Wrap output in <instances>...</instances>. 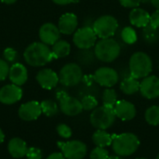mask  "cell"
Segmentation results:
<instances>
[{"label":"cell","mask_w":159,"mask_h":159,"mask_svg":"<svg viewBox=\"0 0 159 159\" xmlns=\"http://www.w3.org/2000/svg\"><path fill=\"white\" fill-rule=\"evenodd\" d=\"M23 58L27 64L33 67H40L54 60L49 47L42 42L30 44L23 52Z\"/></svg>","instance_id":"1"},{"label":"cell","mask_w":159,"mask_h":159,"mask_svg":"<svg viewBox=\"0 0 159 159\" xmlns=\"http://www.w3.org/2000/svg\"><path fill=\"white\" fill-rule=\"evenodd\" d=\"M59 148L66 159H83L88 152L87 145L81 141H70L66 143L58 142Z\"/></svg>","instance_id":"9"},{"label":"cell","mask_w":159,"mask_h":159,"mask_svg":"<svg viewBox=\"0 0 159 159\" xmlns=\"http://www.w3.org/2000/svg\"><path fill=\"white\" fill-rule=\"evenodd\" d=\"M7 150L12 157L21 158L26 156L28 147L26 143L20 138H13L8 142Z\"/></svg>","instance_id":"21"},{"label":"cell","mask_w":159,"mask_h":159,"mask_svg":"<svg viewBox=\"0 0 159 159\" xmlns=\"http://www.w3.org/2000/svg\"><path fill=\"white\" fill-rule=\"evenodd\" d=\"M8 77L12 84L17 86H22L27 82L28 79L27 68L21 63H14L9 68Z\"/></svg>","instance_id":"19"},{"label":"cell","mask_w":159,"mask_h":159,"mask_svg":"<svg viewBox=\"0 0 159 159\" xmlns=\"http://www.w3.org/2000/svg\"><path fill=\"white\" fill-rule=\"evenodd\" d=\"M57 132L58 134L63 139H69L72 136V129L69 126L65 124H60L57 126Z\"/></svg>","instance_id":"33"},{"label":"cell","mask_w":159,"mask_h":159,"mask_svg":"<svg viewBox=\"0 0 159 159\" xmlns=\"http://www.w3.org/2000/svg\"><path fill=\"white\" fill-rule=\"evenodd\" d=\"M22 97V89L20 86L9 84L0 89V102L11 105L18 102Z\"/></svg>","instance_id":"13"},{"label":"cell","mask_w":159,"mask_h":159,"mask_svg":"<svg viewBox=\"0 0 159 159\" xmlns=\"http://www.w3.org/2000/svg\"><path fill=\"white\" fill-rule=\"evenodd\" d=\"M150 2L152 3V5H153L157 9H158L159 10V0H151Z\"/></svg>","instance_id":"41"},{"label":"cell","mask_w":159,"mask_h":159,"mask_svg":"<svg viewBox=\"0 0 159 159\" xmlns=\"http://www.w3.org/2000/svg\"><path fill=\"white\" fill-rule=\"evenodd\" d=\"M117 101H118L117 94H116V90L113 89L112 88H106V89L103 91V94H102L103 105L114 108V106L116 105Z\"/></svg>","instance_id":"28"},{"label":"cell","mask_w":159,"mask_h":159,"mask_svg":"<svg viewBox=\"0 0 159 159\" xmlns=\"http://www.w3.org/2000/svg\"><path fill=\"white\" fill-rule=\"evenodd\" d=\"M93 78L94 81L99 85L105 88H112L118 82L119 75L114 68L103 66L95 71Z\"/></svg>","instance_id":"11"},{"label":"cell","mask_w":159,"mask_h":159,"mask_svg":"<svg viewBox=\"0 0 159 159\" xmlns=\"http://www.w3.org/2000/svg\"><path fill=\"white\" fill-rule=\"evenodd\" d=\"M42 114H44L47 116H55L59 111L58 104L51 100H45L42 102H40Z\"/></svg>","instance_id":"26"},{"label":"cell","mask_w":159,"mask_h":159,"mask_svg":"<svg viewBox=\"0 0 159 159\" xmlns=\"http://www.w3.org/2000/svg\"><path fill=\"white\" fill-rule=\"evenodd\" d=\"M78 25V20L75 14L74 13H65L61 16L58 22V28L61 34H72L76 31Z\"/></svg>","instance_id":"18"},{"label":"cell","mask_w":159,"mask_h":159,"mask_svg":"<svg viewBox=\"0 0 159 159\" xmlns=\"http://www.w3.org/2000/svg\"><path fill=\"white\" fill-rule=\"evenodd\" d=\"M95 57V54L92 53V51H90L89 49H81L79 55H78V59L79 61L84 63V64H89V61L87 59H89L91 62L93 61V59Z\"/></svg>","instance_id":"32"},{"label":"cell","mask_w":159,"mask_h":159,"mask_svg":"<svg viewBox=\"0 0 159 159\" xmlns=\"http://www.w3.org/2000/svg\"><path fill=\"white\" fill-rule=\"evenodd\" d=\"M114 111L116 116L123 121H129L133 119L137 113L135 105L125 100L117 101L114 106Z\"/></svg>","instance_id":"16"},{"label":"cell","mask_w":159,"mask_h":159,"mask_svg":"<svg viewBox=\"0 0 159 159\" xmlns=\"http://www.w3.org/2000/svg\"><path fill=\"white\" fill-rule=\"evenodd\" d=\"M4 141H5V134H4V132L2 131V129H0V144L3 143Z\"/></svg>","instance_id":"43"},{"label":"cell","mask_w":159,"mask_h":159,"mask_svg":"<svg viewBox=\"0 0 159 159\" xmlns=\"http://www.w3.org/2000/svg\"><path fill=\"white\" fill-rule=\"evenodd\" d=\"M81 104L83 107V110L86 111H91L97 108L98 106V101L94 96L91 95H87L82 98L81 100Z\"/></svg>","instance_id":"30"},{"label":"cell","mask_w":159,"mask_h":159,"mask_svg":"<svg viewBox=\"0 0 159 159\" xmlns=\"http://www.w3.org/2000/svg\"><path fill=\"white\" fill-rule=\"evenodd\" d=\"M108 159H123L122 158V157H120V156H112V157H109V158Z\"/></svg>","instance_id":"44"},{"label":"cell","mask_w":159,"mask_h":159,"mask_svg":"<svg viewBox=\"0 0 159 159\" xmlns=\"http://www.w3.org/2000/svg\"><path fill=\"white\" fill-rule=\"evenodd\" d=\"M137 159H147V158H137Z\"/></svg>","instance_id":"47"},{"label":"cell","mask_w":159,"mask_h":159,"mask_svg":"<svg viewBox=\"0 0 159 159\" xmlns=\"http://www.w3.org/2000/svg\"><path fill=\"white\" fill-rule=\"evenodd\" d=\"M121 52L119 43L114 38L100 39L95 44L94 54L95 57L103 62H113L116 61Z\"/></svg>","instance_id":"4"},{"label":"cell","mask_w":159,"mask_h":159,"mask_svg":"<svg viewBox=\"0 0 159 159\" xmlns=\"http://www.w3.org/2000/svg\"><path fill=\"white\" fill-rule=\"evenodd\" d=\"M92 28L100 39L110 38L118 29V21L112 15H102L93 22Z\"/></svg>","instance_id":"6"},{"label":"cell","mask_w":159,"mask_h":159,"mask_svg":"<svg viewBox=\"0 0 159 159\" xmlns=\"http://www.w3.org/2000/svg\"><path fill=\"white\" fill-rule=\"evenodd\" d=\"M157 159H159V154L157 155Z\"/></svg>","instance_id":"46"},{"label":"cell","mask_w":159,"mask_h":159,"mask_svg":"<svg viewBox=\"0 0 159 159\" xmlns=\"http://www.w3.org/2000/svg\"><path fill=\"white\" fill-rule=\"evenodd\" d=\"M112 148L120 157H129L133 155L140 146V140L137 135L129 132L113 135Z\"/></svg>","instance_id":"2"},{"label":"cell","mask_w":159,"mask_h":159,"mask_svg":"<svg viewBox=\"0 0 159 159\" xmlns=\"http://www.w3.org/2000/svg\"><path fill=\"white\" fill-rule=\"evenodd\" d=\"M52 55L54 59L64 58L70 54L71 45L65 40H58L51 48Z\"/></svg>","instance_id":"23"},{"label":"cell","mask_w":159,"mask_h":159,"mask_svg":"<svg viewBox=\"0 0 159 159\" xmlns=\"http://www.w3.org/2000/svg\"><path fill=\"white\" fill-rule=\"evenodd\" d=\"M129 74L136 79L150 75L153 70V61L150 56L143 51L135 52L129 59Z\"/></svg>","instance_id":"3"},{"label":"cell","mask_w":159,"mask_h":159,"mask_svg":"<svg viewBox=\"0 0 159 159\" xmlns=\"http://www.w3.org/2000/svg\"><path fill=\"white\" fill-rule=\"evenodd\" d=\"M116 114L113 107L100 106L93 110L90 115V123L97 129H107L111 128L116 121Z\"/></svg>","instance_id":"5"},{"label":"cell","mask_w":159,"mask_h":159,"mask_svg":"<svg viewBox=\"0 0 159 159\" xmlns=\"http://www.w3.org/2000/svg\"><path fill=\"white\" fill-rule=\"evenodd\" d=\"M98 36L92 27L85 26L76 30L74 34L73 42L80 49H89L95 46Z\"/></svg>","instance_id":"10"},{"label":"cell","mask_w":159,"mask_h":159,"mask_svg":"<svg viewBox=\"0 0 159 159\" xmlns=\"http://www.w3.org/2000/svg\"><path fill=\"white\" fill-rule=\"evenodd\" d=\"M143 36L145 42L148 44H156L159 40V31L158 29L152 27L151 25H147L143 30Z\"/></svg>","instance_id":"25"},{"label":"cell","mask_w":159,"mask_h":159,"mask_svg":"<svg viewBox=\"0 0 159 159\" xmlns=\"http://www.w3.org/2000/svg\"><path fill=\"white\" fill-rule=\"evenodd\" d=\"M60 36L61 32L58 26L54 23L46 22L39 29V38L42 43L48 46L54 45L58 40H60Z\"/></svg>","instance_id":"14"},{"label":"cell","mask_w":159,"mask_h":159,"mask_svg":"<svg viewBox=\"0 0 159 159\" xmlns=\"http://www.w3.org/2000/svg\"><path fill=\"white\" fill-rule=\"evenodd\" d=\"M121 37H122V40L128 45L134 44L138 39L136 31L132 27H129V26H127L122 30Z\"/></svg>","instance_id":"29"},{"label":"cell","mask_w":159,"mask_h":159,"mask_svg":"<svg viewBox=\"0 0 159 159\" xmlns=\"http://www.w3.org/2000/svg\"><path fill=\"white\" fill-rule=\"evenodd\" d=\"M118 1L120 5H122L124 7H130V8L138 7L142 3V0H118Z\"/></svg>","instance_id":"37"},{"label":"cell","mask_w":159,"mask_h":159,"mask_svg":"<svg viewBox=\"0 0 159 159\" xmlns=\"http://www.w3.org/2000/svg\"><path fill=\"white\" fill-rule=\"evenodd\" d=\"M26 157L27 159H42V151L36 147H30L28 148Z\"/></svg>","instance_id":"36"},{"label":"cell","mask_w":159,"mask_h":159,"mask_svg":"<svg viewBox=\"0 0 159 159\" xmlns=\"http://www.w3.org/2000/svg\"><path fill=\"white\" fill-rule=\"evenodd\" d=\"M145 120L149 125L159 126V106L154 105L149 107L145 112Z\"/></svg>","instance_id":"27"},{"label":"cell","mask_w":159,"mask_h":159,"mask_svg":"<svg viewBox=\"0 0 159 159\" xmlns=\"http://www.w3.org/2000/svg\"><path fill=\"white\" fill-rule=\"evenodd\" d=\"M109 158V153L108 151L103 147L97 146L94 148L90 153V159H108Z\"/></svg>","instance_id":"31"},{"label":"cell","mask_w":159,"mask_h":159,"mask_svg":"<svg viewBox=\"0 0 159 159\" xmlns=\"http://www.w3.org/2000/svg\"><path fill=\"white\" fill-rule=\"evenodd\" d=\"M83 79V72L77 63L65 64L59 73V82L65 87H74Z\"/></svg>","instance_id":"7"},{"label":"cell","mask_w":159,"mask_h":159,"mask_svg":"<svg viewBox=\"0 0 159 159\" xmlns=\"http://www.w3.org/2000/svg\"><path fill=\"white\" fill-rule=\"evenodd\" d=\"M140 83L141 82H139V79L129 75L122 80L120 83V89L126 95H133L140 91Z\"/></svg>","instance_id":"22"},{"label":"cell","mask_w":159,"mask_h":159,"mask_svg":"<svg viewBox=\"0 0 159 159\" xmlns=\"http://www.w3.org/2000/svg\"><path fill=\"white\" fill-rule=\"evenodd\" d=\"M78 0H52L53 3L57 4V5H60V6H65V5H69L71 3H74V2H76Z\"/></svg>","instance_id":"39"},{"label":"cell","mask_w":159,"mask_h":159,"mask_svg":"<svg viewBox=\"0 0 159 159\" xmlns=\"http://www.w3.org/2000/svg\"><path fill=\"white\" fill-rule=\"evenodd\" d=\"M141 94L149 100L159 97V77L157 75H148L140 83Z\"/></svg>","instance_id":"12"},{"label":"cell","mask_w":159,"mask_h":159,"mask_svg":"<svg viewBox=\"0 0 159 159\" xmlns=\"http://www.w3.org/2000/svg\"><path fill=\"white\" fill-rule=\"evenodd\" d=\"M42 114L41 105L36 101H31L21 104L19 108L18 115L24 121H33L37 119Z\"/></svg>","instance_id":"15"},{"label":"cell","mask_w":159,"mask_h":159,"mask_svg":"<svg viewBox=\"0 0 159 159\" xmlns=\"http://www.w3.org/2000/svg\"><path fill=\"white\" fill-rule=\"evenodd\" d=\"M129 21L132 25L144 28L149 24L150 21V14L142 7H134L129 12Z\"/></svg>","instance_id":"20"},{"label":"cell","mask_w":159,"mask_h":159,"mask_svg":"<svg viewBox=\"0 0 159 159\" xmlns=\"http://www.w3.org/2000/svg\"><path fill=\"white\" fill-rule=\"evenodd\" d=\"M9 68L10 67L8 66L7 61L0 59V81H4L8 76Z\"/></svg>","instance_id":"35"},{"label":"cell","mask_w":159,"mask_h":159,"mask_svg":"<svg viewBox=\"0 0 159 159\" xmlns=\"http://www.w3.org/2000/svg\"><path fill=\"white\" fill-rule=\"evenodd\" d=\"M149 25H151L154 28L159 29V10L157 9L152 15H150V21Z\"/></svg>","instance_id":"38"},{"label":"cell","mask_w":159,"mask_h":159,"mask_svg":"<svg viewBox=\"0 0 159 159\" xmlns=\"http://www.w3.org/2000/svg\"><path fill=\"white\" fill-rule=\"evenodd\" d=\"M46 159H66L64 157V156L62 155V153H52L51 155H49Z\"/></svg>","instance_id":"40"},{"label":"cell","mask_w":159,"mask_h":159,"mask_svg":"<svg viewBox=\"0 0 159 159\" xmlns=\"http://www.w3.org/2000/svg\"><path fill=\"white\" fill-rule=\"evenodd\" d=\"M113 141V135L109 134L103 129H98L97 131L94 132L92 136V142L96 146L99 147H107L112 144Z\"/></svg>","instance_id":"24"},{"label":"cell","mask_w":159,"mask_h":159,"mask_svg":"<svg viewBox=\"0 0 159 159\" xmlns=\"http://www.w3.org/2000/svg\"><path fill=\"white\" fill-rule=\"evenodd\" d=\"M1 2H3L4 4H7V5H12L15 2H17V0H1Z\"/></svg>","instance_id":"42"},{"label":"cell","mask_w":159,"mask_h":159,"mask_svg":"<svg viewBox=\"0 0 159 159\" xmlns=\"http://www.w3.org/2000/svg\"><path fill=\"white\" fill-rule=\"evenodd\" d=\"M56 97L60 102V109L64 115L68 116H75L83 111L81 101L69 96L65 91H58Z\"/></svg>","instance_id":"8"},{"label":"cell","mask_w":159,"mask_h":159,"mask_svg":"<svg viewBox=\"0 0 159 159\" xmlns=\"http://www.w3.org/2000/svg\"><path fill=\"white\" fill-rule=\"evenodd\" d=\"M3 56H4V60L7 62H13L14 61H16L17 57H18V53L17 51L12 48H7L4 52H3Z\"/></svg>","instance_id":"34"},{"label":"cell","mask_w":159,"mask_h":159,"mask_svg":"<svg viewBox=\"0 0 159 159\" xmlns=\"http://www.w3.org/2000/svg\"><path fill=\"white\" fill-rule=\"evenodd\" d=\"M149 1H151V0H142V2H143V3H147Z\"/></svg>","instance_id":"45"},{"label":"cell","mask_w":159,"mask_h":159,"mask_svg":"<svg viewBox=\"0 0 159 159\" xmlns=\"http://www.w3.org/2000/svg\"><path fill=\"white\" fill-rule=\"evenodd\" d=\"M36 81L45 89H52L59 83V75L51 69L45 68L36 75Z\"/></svg>","instance_id":"17"}]
</instances>
